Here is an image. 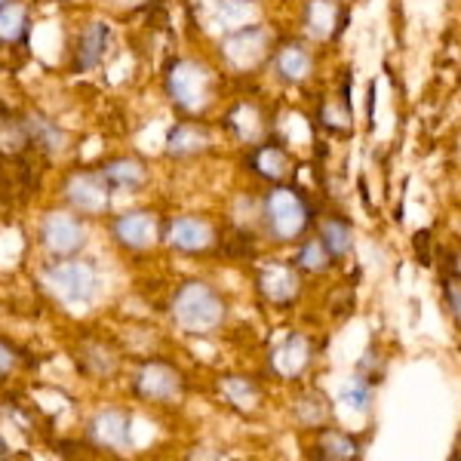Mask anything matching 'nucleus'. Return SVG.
I'll return each mask as SVG.
<instances>
[{"mask_svg": "<svg viewBox=\"0 0 461 461\" xmlns=\"http://www.w3.org/2000/svg\"><path fill=\"white\" fill-rule=\"evenodd\" d=\"M415 252L421 256V262H430L428 258V230H421V234H415Z\"/></svg>", "mask_w": 461, "mask_h": 461, "instance_id": "nucleus-31", "label": "nucleus"}, {"mask_svg": "<svg viewBox=\"0 0 461 461\" xmlns=\"http://www.w3.org/2000/svg\"><path fill=\"white\" fill-rule=\"evenodd\" d=\"M132 388L142 400H154V403H167V400H176L182 393V375H178L176 366L169 363H145L136 373V382Z\"/></svg>", "mask_w": 461, "mask_h": 461, "instance_id": "nucleus-10", "label": "nucleus"}, {"mask_svg": "<svg viewBox=\"0 0 461 461\" xmlns=\"http://www.w3.org/2000/svg\"><path fill=\"white\" fill-rule=\"evenodd\" d=\"M89 360H84V369L93 375H111L114 373V357H111L102 345H86Z\"/></svg>", "mask_w": 461, "mask_h": 461, "instance_id": "nucleus-28", "label": "nucleus"}, {"mask_svg": "<svg viewBox=\"0 0 461 461\" xmlns=\"http://www.w3.org/2000/svg\"><path fill=\"white\" fill-rule=\"evenodd\" d=\"M0 4H6V0H0Z\"/></svg>", "mask_w": 461, "mask_h": 461, "instance_id": "nucleus-34", "label": "nucleus"}, {"mask_svg": "<svg viewBox=\"0 0 461 461\" xmlns=\"http://www.w3.org/2000/svg\"><path fill=\"white\" fill-rule=\"evenodd\" d=\"M274 65H277V74L289 84H299V80L308 77L311 71V56L302 43H284L274 56Z\"/></svg>", "mask_w": 461, "mask_h": 461, "instance_id": "nucleus-19", "label": "nucleus"}, {"mask_svg": "<svg viewBox=\"0 0 461 461\" xmlns=\"http://www.w3.org/2000/svg\"><path fill=\"white\" fill-rule=\"evenodd\" d=\"M43 284L59 302L86 304L99 293V267L80 256L56 258L53 265L43 267Z\"/></svg>", "mask_w": 461, "mask_h": 461, "instance_id": "nucleus-2", "label": "nucleus"}, {"mask_svg": "<svg viewBox=\"0 0 461 461\" xmlns=\"http://www.w3.org/2000/svg\"><path fill=\"white\" fill-rule=\"evenodd\" d=\"M271 360L280 375H302V369L308 366V360H311L308 341L302 336H289L284 345H277V351H274Z\"/></svg>", "mask_w": 461, "mask_h": 461, "instance_id": "nucleus-18", "label": "nucleus"}, {"mask_svg": "<svg viewBox=\"0 0 461 461\" xmlns=\"http://www.w3.org/2000/svg\"><path fill=\"white\" fill-rule=\"evenodd\" d=\"M169 311H173L178 330L194 332V336H206V332L219 330L228 317V304L221 299V293L203 284V280H191V284L178 286Z\"/></svg>", "mask_w": 461, "mask_h": 461, "instance_id": "nucleus-1", "label": "nucleus"}, {"mask_svg": "<svg viewBox=\"0 0 461 461\" xmlns=\"http://www.w3.org/2000/svg\"><path fill=\"white\" fill-rule=\"evenodd\" d=\"M336 258L330 256V249L323 247V240H308L304 247L299 249V258H295V265L302 267V271H326Z\"/></svg>", "mask_w": 461, "mask_h": 461, "instance_id": "nucleus-25", "label": "nucleus"}, {"mask_svg": "<svg viewBox=\"0 0 461 461\" xmlns=\"http://www.w3.org/2000/svg\"><path fill=\"white\" fill-rule=\"evenodd\" d=\"M320 240H323V247L330 249L332 258H341L351 252V225H348L345 219H323L320 221Z\"/></svg>", "mask_w": 461, "mask_h": 461, "instance_id": "nucleus-20", "label": "nucleus"}, {"mask_svg": "<svg viewBox=\"0 0 461 461\" xmlns=\"http://www.w3.org/2000/svg\"><path fill=\"white\" fill-rule=\"evenodd\" d=\"M252 167H256L258 176H267V178H280L286 176V167H289V158L280 145H262L252 151Z\"/></svg>", "mask_w": 461, "mask_h": 461, "instance_id": "nucleus-22", "label": "nucleus"}, {"mask_svg": "<svg viewBox=\"0 0 461 461\" xmlns=\"http://www.w3.org/2000/svg\"><path fill=\"white\" fill-rule=\"evenodd\" d=\"M111 237L121 249L145 252L158 243L160 221L151 210H126L111 221Z\"/></svg>", "mask_w": 461, "mask_h": 461, "instance_id": "nucleus-7", "label": "nucleus"}, {"mask_svg": "<svg viewBox=\"0 0 461 461\" xmlns=\"http://www.w3.org/2000/svg\"><path fill=\"white\" fill-rule=\"evenodd\" d=\"M452 271H456V274H461V256L456 258V267H452Z\"/></svg>", "mask_w": 461, "mask_h": 461, "instance_id": "nucleus-33", "label": "nucleus"}, {"mask_svg": "<svg viewBox=\"0 0 461 461\" xmlns=\"http://www.w3.org/2000/svg\"><path fill=\"white\" fill-rule=\"evenodd\" d=\"M341 400L351 409H357V412H363V409H369V403H373V384L363 375L348 378V382L341 384Z\"/></svg>", "mask_w": 461, "mask_h": 461, "instance_id": "nucleus-26", "label": "nucleus"}, {"mask_svg": "<svg viewBox=\"0 0 461 461\" xmlns=\"http://www.w3.org/2000/svg\"><path fill=\"white\" fill-rule=\"evenodd\" d=\"M28 145V132L22 117H0V151L19 154Z\"/></svg>", "mask_w": 461, "mask_h": 461, "instance_id": "nucleus-23", "label": "nucleus"}, {"mask_svg": "<svg viewBox=\"0 0 461 461\" xmlns=\"http://www.w3.org/2000/svg\"><path fill=\"white\" fill-rule=\"evenodd\" d=\"M320 461H326V458H320Z\"/></svg>", "mask_w": 461, "mask_h": 461, "instance_id": "nucleus-35", "label": "nucleus"}, {"mask_svg": "<svg viewBox=\"0 0 461 461\" xmlns=\"http://www.w3.org/2000/svg\"><path fill=\"white\" fill-rule=\"evenodd\" d=\"M210 130L200 123H176L173 130L167 132V154L176 160L185 158H197L210 148Z\"/></svg>", "mask_w": 461, "mask_h": 461, "instance_id": "nucleus-14", "label": "nucleus"}, {"mask_svg": "<svg viewBox=\"0 0 461 461\" xmlns=\"http://www.w3.org/2000/svg\"><path fill=\"white\" fill-rule=\"evenodd\" d=\"M111 191H136L148 182V169L136 158H114L99 169Z\"/></svg>", "mask_w": 461, "mask_h": 461, "instance_id": "nucleus-15", "label": "nucleus"}, {"mask_svg": "<svg viewBox=\"0 0 461 461\" xmlns=\"http://www.w3.org/2000/svg\"><path fill=\"white\" fill-rule=\"evenodd\" d=\"M32 28V13H28L25 0H6L0 4V43L4 47H16L28 37Z\"/></svg>", "mask_w": 461, "mask_h": 461, "instance_id": "nucleus-16", "label": "nucleus"}, {"mask_svg": "<svg viewBox=\"0 0 461 461\" xmlns=\"http://www.w3.org/2000/svg\"><path fill=\"white\" fill-rule=\"evenodd\" d=\"M111 41V28L105 22H89L86 28H80L77 41H74V56H71V68L74 71H93L99 68V62L105 59Z\"/></svg>", "mask_w": 461, "mask_h": 461, "instance_id": "nucleus-12", "label": "nucleus"}, {"mask_svg": "<svg viewBox=\"0 0 461 461\" xmlns=\"http://www.w3.org/2000/svg\"><path fill=\"white\" fill-rule=\"evenodd\" d=\"M163 240L169 249L176 252H188V256H203L212 249L215 243V230L206 219L200 215H178L163 228Z\"/></svg>", "mask_w": 461, "mask_h": 461, "instance_id": "nucleus-8", "label": "nucleus"}, {"mask_svg": "<svg viewBox=\"0 0 461 461\" xmlns=\"http://www.w3.org/2000/svg\"><path fill=\"white\" fill-rule=\"evenodd\" d=\"M320 456L326 461H357L360 458V443L341 430H326L320 434Z\"/></svg>", "mask_w": 461, "mask_h": 461, "instance_id": "nucleus-21", "label": "nucleus"}, {"mask_svg": "<svg viewBox=\"0 0 461 461\" xmlns=\"http://www.w3.org/2000/svg\"><path fill=\"white\" fill-rule=\"evenodd\" d=\"M446 302H449V308L461 320V274L456 271H449V277H446Z\"/></svg>", "mask_w": 461, "mask_h": 461, "instance_id": "nucleus-29", "label": "nucleus"}, {"mask_svg": "<svg viewBox=\"0 0 461 461\" xmlns=\"http://www.w3.org/2000/svg\"><path fill=\"white\" fill-rule=\"evenodd\" d=\"M62 197L68 200V206L74 212L99 215L108 210L111 188L99 169H74L62 185Z\"/></svg>", "mask_w": 461, "mask_h": 461, "instance_id": "nucleus-6", "label": "nucleus"}, {"mask_svg": "<svg viewBox=\"0 0 461 461\" xmlns=\"http://www.w3.org/2000/svg\"><path fill=\"white\" fill-rule=\"evenodd\" d=\"M89 440L95 446H102V449H130L132 443V419L130 412H123V409H99V412L89 419V428H86Z\"/></svg>", "mask_w": 461, "mask_h": 461, "instance_id": "nucleus-9", "label": "nucleus"}, {"mask_svg": "<svg viewBox=\"0 0 461 461\" xmlns=\"http://www.w3.org/2000/svg\"><path fill=\"white\" fill-rule=\"evenodd\" d=\"M167 95L185 114H200L212 102V74L203 62L176 59L167 71Z\"/></svg>", "mask_w": 461, "mask_h": 461, "instance_id": "nucleus-3", "label": "nucleus"}, {"mask_svg": "<svg viewBox=\"0 0 461 461\" xmlns=\"http://www.w3.org/2000/svg\"><path fill=\"white\" fill-rule=\"evenodd\" d=\"M221 53L234 68H252V65H258L267 53V32L258 25H243L237 28L234 34L228 37L225 43H221Z\"/></svg>", "mask_w": 461, "mask_h": 461, "instance_id": "nucleus-11", "label": "nucleus"}, {"mask_svg": "<svg viewBox=\"0 0 461 461\" xmlns=\"http://www.w3.org/2000/svg\"><path fill=\"white\" fill-rule=\"evenodd\" d=\"M221 391H225V397L234 403L237 409H252L258 403V388L247 378H234L228 375L225 382H221Z\"/></svg>", "mask_w": 461, "mask_h": 461, "instance_id": "nucleus-24", "label": "nucleus"}, {"mask_svg": "<svg viewBox=\"0 0 461 461\" xmlns=\"http://www.w3.org/2000/svg\"><path fill=\"white\" fill-rule=\"evenodd\" d=\"M258 289L265 299L286 304L299 295V271L289 265H265L258 271Z\"/></svg>", "mask_w": 461, "mask_h": 461, "instance_id": "nucleus-13", "label": "nucleus"}, {"mask_svg": "<svg viewBox=\"0 0 461 461\" xmlns=\"http://www.w3.org/2000/svg\"><path fill=\"white\" fill-rule=\"evenodd\" d=\"M262 215H265V225L271 230V237H277V240H293V237H299L302 230L311 225L308 200L293 188L267 191V197L262 203Z\"/></svg>", "mask_w": 461, "mask_h": 461, "instance_id": "nucleus-4", "label": "nucleus"}, {"mask_svg": "<svg viewBox=\"0 0 461 461\" xmlns=\"http://www.w3.org/2000/svg\"><path fill=\"white\" fill-rule=\"evenodd\" d=\"M19 363V351L10 345V341H0V378L10 375Z\"/></svg>", "mask_w": 461, "mask_h": 461, "instance_id": "nucleus-30", "label": "nucleus"}, {"mask_svg": "<svg viewBox=\"0 0 461 461\" xmlns=\"http://www.w3.org/2000/svg\"><path fill=\"white\" fill-rule=\"evenodd\" d=\"M117 6H139V4H145V0H114Z\"/></svg>", "mask_w": 461, "mask_h": 461, "instance_id": "nucleus-32", "label": "nucleus"}, {"mask_svg": "<svg viewBox=\"0 0 461 461\" xmlns=\"http://www.w3.org/2000/svg\"><path fill=\"white\" fill-rule=\"evenodd\" d=\"M295 419L302 421V425H317V421L326 419V403L314 393H304V397L295 403Z\"/></svg>", "mask_w": 461, "mask_h": 461, "instance_id": "nucleus-27", "label": "nucleus"}, {"mask_svg": "<svg viewBox=\"0 0 461 461\" xmlns=\"http://www.w3.org/2000/svg\"><path fill=\"white\" fill-rule=\"evenodd\" d=\"M41 243L47 252H53L56 258L77 256L86 247V225L68 210L47 212L41 221Z\"/></svg>", "mask_w": 461, "mask_h": 461, "instance_id": "nucleus-5", "label": "nucleus"}, {"mask_svg": "<svg viewBox=\"0 0 461 461\" xmlns=\"http://www.w3.org/2000/svg\"><path fill=\"white\" fill-rule=\"evenodd\" d=\"M25 132H28V145L41 148V151H59L65 145V132L62 126L53 123L43 114H25Z\"/></svg>", "mask_w": 461, "mask_h": 461, "instance_id": "nucleus-17", "label": "nucleus"}]
</instances>
